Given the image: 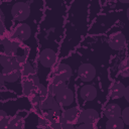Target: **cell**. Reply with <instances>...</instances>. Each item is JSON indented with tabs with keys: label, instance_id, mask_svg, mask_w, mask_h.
<instances>
[{
	"label": "cell",
	"instance_id": "d4e9b609",
	"mask_svg": "<svg viewBox=\"0 0 129 129\" xmlns=\"http://www.w3.org/2000/svg\"><path fill=\"white\" fill-rule=\"evenodd\" d=\"M36 93L38 94L39 97H43V96H45V95H47V94H50L49 91H48V88H46V87H45L44 85H42V84H39V86H38V88H37V90H36Z\"/></svg>",
	"mask_w": 129,
	"mask_h": 129
},
{
	"label": "cell",
	"instance_id": "5bb4252c",
	"mask_svg": "<svg viewBox=\"0 0 129 129\" xmlns=\"http://www.w3.org/2000/svg\"><path fill=\"white\" fill-rule=\"evenodd\" d=\"M125 89H126V87L122 83H120V82L113 83L110 87V97L112 99H119L121 97H124Z\"/></svg>",
	"mask_w": 129,
	"mask_h": 129
},
{
	"label": "cell",
	"instance_id": "603a6c76",
	"mask_svg": "<svg viewBox=\"0 0 129 129\" xmlns=\"http://www.w3.org/2000/svg\"><path fill=\"white\" fill-rule=\"evenodd\" d=\"M45 117L49 120V122H53V121L60 120L61 114H60V111H55L53 109H49V110H47Z\"/></svg>",
	"mask_w": 129,
	"mask_h": 129
},
{
	"label": "cell",
	"instance_id": "cb8c5ba5",
	"mask_svg": "<svg viewBox=\"0 0 129 129\" xmlns=\"http://www.w3.org/2000/svg\"><path fill=\"white\" fill-rule=\"evenodd\" d=\"M9 122L10 120L8 119L7 113L4 110H0V128L1 129L9 128Z\"/></svg>",
	"mask_w": 129,
	"mask_h": 129
},
{
	"label": "cell",
	"instance_id": "3957f363",
	"mask_svg": "<svg viewBox=\"0 0 129 129\" xmlns=\"http://www.w3.org/2000/svg\"><path fill=\"white\" fill-rule=\"evenodd\" d=\"M56 61V53L51 48H44L39 53V62L44 68L52 67Z\"/></svg>",
	"mask_w": 129,
	"mask_h": 129
},
{
	"label": "cell",
	"instance_id": "d590c367",
	"mask_svg": "<svg viewBox=\"0 0 129 129\" xmlns=\"http://www.w3.org/2000/svg\"><path fill=\"white\" fill-rule=\"evenodd\" d=\"M118 1H120L121 3H129V0H118Z\"/></svg>",
	"mask_w": 129,
	"mask_h": 129
},
{
	"label": "cell",
	"instance_id": "d6a6232c",
	"mask_svg": "<svg viewBox=\"0 0 129 129\" xmlns=\"http://www.w3.org/2000/svg\"><path fill=\"white\" fill-rule=\"evenodd\" d=\"M124 97H125L126 101L129 103V86H128V87H126V89H125V94H124Z\"/></svg>",
	"mask_w": 129,
	"mask_h": 129
},
{
	"label": "cell",
	"instance_id": "d6986e66",
	"mask_svg": "<svg viewBox=\"0 0 129 129\" xmlns=\"http://www.w3.org/2000/svg\"><path fill=\"white\" fill-rule=\"evenodd\" d=\"M124 125L125 123L121 117L111 118V119H108L106 123V128L107 129H123Z\"/></svg>",
	"mask_w": 129,
	"mask_h": 129
},
{
	"label": "cell",
	"instance_id": "9c48e42d",
	"mask_svg": "<svg viewBox=\"0 0 129 129\" xmlns=\"http://www.w3.org/2000/svg\"><path fill=\"white\" fill-rule=\"evenodd\" d=\"M99 120V113L95 109H86L80 114V122L95 124Z\"/></svg>",
	"mask_w": 129,
	"mask_h": 129
},
{
	"label": "cell",
	"instance_id": "ffe728a7",
	"mask_svg": "<svg viewBox=\"0 0 129 129\" xmlns=\"http://www.w3.org/2000/svg\"><path fill=\"white\" fill-rule=\"evenodd\" d=\"M19 70H20L21 76H22L23 78H28V77H30V76L35 75L34 69L32 68V66H31L28 61H25L24 63H22L21 67L19 68Z\"/></svg>",
	"mask_w": 129,
	"mask_h": 129
},
{
	"label": "cell",
	"instance_id": "ac0fdd59",
	"mask_svg": "<svg viewBox=\"0 0 129 129\" xmlns=\"http://www.w3.org/2000/svg\"><path fill=\"white\" fill-rule=\"evenodd\" d=\"M25 127V120L23 117L16 115L10 119L9 128L10 129H23Z\"/></svg>",
	"mask_w": 129,
	"mask_h": 129
},
{
	"label": "cell",
	"instance_id": "484cf974",
	"mask_svg": "<svg viewBox=\"0 0 129 129\" xmlns=\"http://www.w3.org/2000/svg\"><path fill=\"white\" fill-rule=\"evenodd\" d=\"M26 61V59H25V57L24 56H14V60H13V67H15V68H17V69H19L20 67H21V64L22 63H24Z\"/></svg>",
	"mask_w": 129,
	"mask_h": 129
},
{
	"label": "cell",
	"instance_id": "9a60e30c",
	"mask_svg": "<svg viewBox=\"0 0 129 129\" xmlns=\"http://www.w3.org/2000/svg\"><path fill=\"white\" fill-rule=\"evenodd\" d=\"M72 74H73V71H72L71 67L67 63H59L56 67L55 72H54V76H56L58 78H61L66 81L69 80L72 77Z\"/></svg>",
	"mask_w": 129,
	"mask_h": 129
},
{
	"label": "cell",
	"instance_id": "4316f807",
	"mask_svg": "<svg viewBox=\"0 0 129 129\" xmlns=\"http://www.w3.org/2000/svg\"><path fill=\"white\" fill-rule=\"evenodd\" d=\"M121 118L123 119L124 123H125L126 125H128V126H129V107H126V108L122 111Z\"/></svg>",
	"mask_w": 129,
	"mask_h": 129
},
{
	"label": "cell",
	"instance_id": "f546056e",
	"mask_svg": "<svg viewBox=\"0 0 129 129\" xmlns=\"http://www.w3.org/2000/svg\"><path fill=\"white\" fill-rule=\"evenodd\" d=\"M95 125L94 124H91V123H84L82 122V124L79 125L78 129H94Z\"/></svg>",
	"mask_w": 129,
	"mask_h": 129
},
{
	"label": "cell",
	"instance_id": "f1b7e54d",
	"mask_svg": "<svg viewBox=\"0 0 129 129\" xmlns=\"http://www.w3.org/2000/svg\"><path fill=\"white\" fill-rule=\"evenodd\" d=\"M49 124H50V122H49V120L45 117V118H38V126H40V127H49Z\"/></svg>",
	"mask_w": 129,
	"mask_h": 129
},
{
	"label": "cell",
	"instance_id": "277c9868",
	"mask_svg": "<svg viewBox=\"0 0 129 129\" xmlns=\"http://www.w3.org/2000/svg\"><path fill=\"white\" fill-rule=\"evenodd\" d=\"M108 44L109 46L114 49V50H120L122 49L125 44H126V37L125 35L120 32V31H117V32H114L112 33L110 36H109V39H108Z\"/></svg>",
	"mask_w": 129,
	"mask_h": 129
},
{
	"label": "cell",
	"instance_id": "1f68e13d",
	"mask_svg": "<svg viewBox=\"0 0 129 129\" xmlns=\"http://www.w3.org/2000/svg\"><path fill=\"white\" fill-rule=\"evenodd\" d=\"M51 109H53V110H55V111H60V104H59L56 100H54V102H53V104H52Z\"/></svg>",
	"mask_w": 129,
	"mask_h": 129
},
{
	"label": "cell",
	"instance_id": "ba28073f",
	"mask_svg": "<svg viewBox=\"0 0 129 129\" xmlns=\"http://www.w3.org/2000/svg\"><path fill=\"white\" fill-rule=\"evenodd\" d=\"M30 35H31V28L26 23H23V24L18 25L14 29V31H13V36L16 39L21 40V41L27 40L30 37Z\"/></svg>",
	"mask_w": 129,
	"mask_h": 129
},
{
	"label": "cell",
	"instance_id": "836d02e7",
	"mask_svg": "<svg viewBox=\"0 0 129 129\" xmlns=\"http://www.w3.org/2000/svg\"><path fill=\"white\" fill-rule=\"evenodd\" d=\"M4 32H5V24H4L3 21H1L0 22V33L4 34Z\"/></svg>",
	"mask_w": 129,
	"mask_h": 129
},
{
	"label": "cell",
	"instance_id": "44dd1931",
	"mask_svg": "<svg viewBox=\"0 0 129 129\" xmlns=\"http://www.w3.org/2000/svg\"><path fill=\"white\" fill-rule=\"evenodd\" d=\"M118 73L120 76H122L124 78L129 77V58H126L120 62L119 67H118Z\"/></svg>",
	"mask_w": 129,
	"mask_h": 129
},
{
	"label": "cell",
	"instance_id": "2e32d148",
	"mask_svg": "<svg viewBox=\"0 0 129 129\" xmlns=\"http://www.w3.org/2000/svg\"><path fill=\"white\" fill-rule=\"evenodd\" d=\"M1 43L3 44V47H4V53L9 54V55H15L16 54L18 46H17V43L14 40L4 38V39H2Z\"/></svg>",
	"mask_w": 129,
	"mask_h": 129
},
{
	"label": "cell",
	"instance_id": "e575fe53",
	"mask_svg": "<svg viewBox=\"0 0 129 129\" xmlns=\"http://www.w3.org/2000/svg\"><path fill=\"white\" fill-rule=\"evenodd\" d=\"M126 16H127V18H128V20H129V7H128L127 10H126Z\"/></svg>",
	"mask_w": 129,
	"mask_h": 129
},
{
	"label": "cell",
	"instance_id": "8fae6325",
	"mask_svg": "<svg viewBox=\"0 0 129 129\" xmlns=\"http://www.w3.org/2000/svg\"><path fill=\"white\" fill-rule=\"evenodd\" d=\"M80 112H79V110H78V108H70V109H68V110H66L63 113H61V117L64 119V120H67V121H69L70 123H72V124H78V123H80Z\"/></svg>",
	"mask_w": 129,
	"mask_h": 129
},
{
	"label": "cell",
	"instance_id": "6da1fadb",
	"mask_svg": "<svg viewBox=\"0 0 129 129\" xmlns=\"http://www.w3.org/2000/svg\"><path fill=\"white\" fill-rule=\"evenodd\" d=\"M11 15L17 21H23L30 15V7L25 2H16L11 8Z\"/></svg>",
	"mask_w": 129,
	"mask_h": 129
},
{
	"label": "cell",
	"instance_id": "7c38bea8",
	"mask_svg": "<svg viewBox=\"0 0 129 129\" xmlns=\"http://www.w3.org/2000/svg\"><path fill=\"white\" fill-rule=\"evenodd\" d=\"M64 87H67V86H66V80L54 76V77L52 78V80H51L49 86H48V91H49V93H50L51 95L54 96L58 91H60V90L63 89Z\"/></svg>",
	"mask_w": 129,
	"mask_h": 129
},
{
	"label": "cell",
	"instance_id": "4fadbf2b",
	"mask_svg": "<svg viewBox=\"0 0 129 129\" xmlns=\"http://www.w3.org/2000/svg\"><path fill=\"white\" fill-rule=\"evenodd\" d=\"M104 114L105 116L108 118V119H111V118H118V117H121V114H122V111H121V108L119 105L115 104V103H111V104H108L105 109H104Z\"/></svg>",
	"mask_w": 129,
	"mask_h": 129
},
{
	"label": "cell",
	"instance_id": "4dcf8cb0",
	"mask_svg": "<svg viewBox=\"0 0 129 129\" xmlns=\"http://www.w3.org/2000/svg\"><path fill=\"white\" fill-rule=\"evenodd\" d=\"M49 127H50V128H52V129H61V126H60V120L50 122Z\"/></svg>",
	"mask_w": 129,
	"mask_h": 129
},
{
	"label": "cell",
	"instance_id": "5b68a950",
	"mask_svg": "<svg viewBox=\"0 0 129 129\" xmlns=\"http://www.w3.org/2000/svg\"><path fill=\"white\" fill-rule=\"evenodd\" d=\"M54 97H55V100L62 106H70L74 102V93L68 87H64L63 89L58 91L54 95Z\"/></svg>",
	"mask_w": 129,
	"mask_h": 129
},
{
	"label": "cell",
	"instance_id": "7a4b0ae2",
	"mask_svg": "<svg viewBox=\"0 0 129 129\" xmlns=\"http://www.w3.org/2000/svg\"><path fill=\"white\" fill-rule=\"evenodd\" d=\"M78 76L83 82H90L96 76V69L91 63H83L78 69Z\"/></svg>",
	"mask_w": 129,
	"mask_h": 129
},
{
	"label": "cell",
	"instance_id": "52a82bcc",
	"mask_svg": "<svg viewBox=\"0 0 129 129\" xmlns=\"http://www.w3.org/2000/svg\"><path fill=\"white\" fill-rule=\"evenodd\" d=\"M1 75L4 78L5 82L14 83V82H16L20 78L21 73H20L19 69L11 66V67H8V68H3V71L1 73Z\"/></svg>",
	"mask_w": 129,
	"mask_h": 129
},
{
	"label": "cell",
	"instance_id": "74e56055",
	"mask_svg": "<svg viewBox=\"0 0 129 129\" xmlns=\"http://www.w3.org/2000/svg\"><path fill=\"white\" fill-rule=\"evenodd\" d=\"M106 1H109V2H113V1H116V0H106Z\"/></svg>",
	"mask_w": 129,
	"mask_h": 129
},
{
	"label": "cell",
	"instance_id": "e0dca14e",
	"mask_svg": "<svg viewBox=\"0 0 129 129\" xmlns=\"http://www.w3.org/2000/svg\"><path fill=\"white\" fill-rule=\"evenodd\" d=\"M54 102V98H53V95L51 94H47L43 97H40V100H39V107L42 109V110H49L51 109L52 107V104Z\"/></svg>",
	"mask_w": 129,
	"mask_h": 129
},
{
	"label": "cell",
	"instance_id": "8992f818",
	"mask_svg": "<svg viewBox=\"0 0 129 129\" xmlns=\"http://www.w3.org/2000/svg\"><path fill=\"white\" fill-rule=\"evenodd\" d=\"M40 82H39V79L36 75H33V76H30L28 78H26V80L23 82L22 84V90H23V93L27 96L33 94L36 92L38 86H39Z\"/></svg>",
	"mask_w": 129,
	"mask_h": 129
},
{
	"label": "cell",
	"instance_id": "30bf717a",
	"mask_svg": "<svg viewBox=\"0 0 129 129\" xmlns=\"http://www.w3.org/2000/svg\"><path fill=\"white\" fill-rule=\"evenodd\" d=\"M80 97L84 101H93L97 97V89L93 85H85L80 90Z\"/></svg>",
	"mask_w": 129,
	"mask_h": 129
},
{
	"label": "cell",
	"instance_id": "8d00e7d4",
	"mask_svg": "<svg viewBox=\"0 0 129 129\" xmlns=\"http://www.w3.org/2000/svg\"><path fill=\"white\" fill-rule=\"evenodd\" d=\"M1 21H3L4 22V14H3V12L1 11Z\"/></svg>",
	"mask_w": 129,
	"mask_h": 129
},
{
	"label": "cell",
	"instance_id": "83f0119b",
	"mask_svg": "<svg viewBox=\"0 0 129 129\" xmlns=\"http://www.w3.org/2000/svg\"><path fill=\"white\" fill-rule=\"evenodd\" d=\"M60 126H61V129H73L74 128V124L64 120L62 117L60 118Z\"/></svg>",
	"mask_w": 129,
	"mask_h": 129
},
{
	"label": "cell",
	"instance_id": "7402d4cb",
	"mask_svg": "<svg viewBox=\"0 0 129 129\" xmlns=\"http://www.w3.org/2000/svg\"><path fill=\"white\" fill-rule=\"evenodd\" d=\"M14 60V55H9L6 53H2L0 56V63L3 68H8L13 64Z\"/></svg>",
	"mask_w": 129,
	"mask_h": 129
}]
</instances>
